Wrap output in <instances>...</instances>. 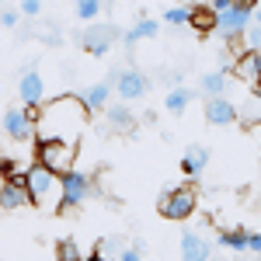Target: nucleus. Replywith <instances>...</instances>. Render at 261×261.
Returning a JSON list of instances; mask_svg holds the SVG:
<instances>
[{
  "instance_id": "obj_1",
  "label": "nucleus",
  "mask_w": 261,
  "mask_h": 261,
  "mask_svg": "<svg viewBox=\"0 0 261 261\" xmlns=\"http://www.w3.org/2000/svg\"><path fill=\"white\" fill-rule=\"evenodd\" d=\"M87 105L84 98L60 94L49 105H42L35 115V140L39 143H77L87 125Z\"/></svg>"
},
{
  "instance_id": "obj_2",
  "label": "nucleus",
  "mask_w": 261,
  "mask_h": 261,
  "mask_svg": "<svg viewBox=\"0 0 261 261\" xmlns=\"http://www.w3.org/2000/svg\"><path fill=\"white\" fill-rule=\"evenodd\" d=\"M28 178V192H32V205H39L42 213H60L63 209V174L49 171L45 164H32L24 167Z\"/></svg>"
},
{
  "instance_id": "obj_3",
  "label": "nucleus",
  "mask_w": 261,
  "mask_h": 261,
  "mask_svg": "<svg viewBox=\"0 0 261 261\" xmlns=\"http://www.w3.org/2000/svg\"><path fill=\"white\" fill-rule=\"evenodd\" d=\"M251 11H254V4H251V0H237L233 7L220 11V24H216V32H220L226 42L247 35V28H251Z\"/></svg>"
},
{
  "instance_id": "obj_4",
  "label": "nucleus",
  "mask_w": 261,
  "mask_h": 261,
  "mask_svg": "<svg viewBox=\"0 0 261 261\" xmlns=\"http://www.w3.org/2000/svg\"><path fill=\"white\" fill-rule=\"evenodd\" d=\"M195 188L192 185H178V188H171V192H164L161 195V216L167 220H188L192 213H195Z\"/></svg>"
},
{
  "instance_id": "obj_5",
  "label": "nucleus",
  "mask_w": 261,
  "mask_h": 261,
  "mask_svg": "<svg viewBox=\"0 0 261 261\" xmlns=\"http://www.w3.org/2000/svg\"><path fill=\"white\" fill-rule=\"evenodd\" d=\"M35 161L45 164L56 174H70L73 171V161H77V143H39Z\"/></svg>"
},
{
  "instance_id": "obj_6",
  "label": "nucleus",
  "mask_w": 261,
  "mask_h": 261,
  "mask_svg": "<svg viewBox=\"0 0 261 261\" xmlns=\"http://www.w3.org/2000/svg\"><path fill=\"white\" fill-rule=\"evenodd\" d=\"M115 39H119V28L115 24H87L81 35H77L81 49H87L91 56H105L115 45Z\"/></svg>"
},
{
  "instance_id": "obj_7",
  "label": "nucleus",
  "mask_w": 261,
  "mask_h": 261,
  "mask_svg": "<svg viewBox=\"0 0 261 261\" xmlns=\"http://www.w3.org/2000/svg\"><path fill=\"white\" fill-rule=\"evenodd\" d=\"M35 115L39 112H32V108H7L4 112V129H7V136L11 140H28V136H35Z\"/></svg>"
},
{
  "instance_id": "obj_8",
  "label": "nucleus",
  "mask_w": 261,
  "mask_h": 261,
  "mask_svg": "<svg viewBox=\"0 0 261 261\" xmlns=\"http://www.w3.org/2000/svg\"><path fill=\"white\" fill-rule=\"evenodd\" d=\"M108 84H115V91H119L125 101H136L150 91V81L143 77L140 70H115V73L108 77Z\"/></svg>"
},
{
  "instance_id": "obj_9",
  "label": "nucleus",
  "mask_w": 261,
  "mask_h": 261,
  "mask_svg": "<svg viewBox=\"0 0 261 261\" xmlns=\"http://www.w3.org/2000/svg\"><path fill=\"white\" fill-rule=\"evenodd\" d=\"M91 199V178L84 171H70L63 174V209H73V205H84Z\"/></svg>"
},
{
  "instance_id": "obj_10",
  "label": "nucleus",
  "mask_w": 261,
  "mask_h": 261,
  "mask_svg": "<svg viewBox=\"0 0 261 261\" xmlns=\"http://www.w3.org/2000/svg\"><path fill=\"white\" fill-rule=\"evenodd\" d=\"M32 202V192H28V178L24 174H11L0 188V205L4 209H21Z\"/></svg>"
},
{
  "instance_id": "obj_11",
  "label": "nucleus",
  "mask_w": 261,
  "mask_h": 261,
  "mask_svg": "<svg viewBox=\"0 0 261 261\" xmlns=\"http://www.w3.org/2000/svg\"><path fill=\"white\" fill-rule=\"evenodd\" d=\"M181 261H213V244L195 230L181 233Z\"/></svg>"
},
{
  "instance_id": "obj_12",
  "label": "nucleus",
  "mask_w": 261,
  "mask_h": 261,
  "mask_svg": "<svg viewBox=\"0 0 261 261\" xmlns=\"http://www.w3.org/2000/svg\"><path fill=\"white\" fill-rule=\"evenodd\" d=\"M205 119L213 122V125H230V122H237V105L220 94V98H209L205 101Z\"/></svg>"
},
{
  "instance_id": "obj_13",
  "label": "nucleus",
  "mask_w": 261,
  "mask_h": 261,
  "mask_svg": "<svg viewBox=\"0 0 261 261\" xmlns=\"http://www.w3.org/2000/svg\"><path fill=\"white\" fill-rule=\"evenodd\" d=\"M18 94H21V105H28V108H35L42 105V94H45V87H42V77L35 70H28L18 84Z\"/></svg>"
},
{
  "instance_id": "obj_14",
  "label": "nucleus",
  "mask_w": 261,
  "mask_h": 261,
  "mask_svg": "<svg viewBox=\"0 0 261 261\" xmlns=\"http://www.w3.org/2000/svg\"><path fill=\"white\" fill-rule=\"evenodd\" d=\"M233 70H237V77H241L244 84H251V87L261 91V70H258V53H254V49H247L241 60H237Z\"/></svg>"
},
{
  "instance_id": "obj_15",
  "label": "nucleus",
  "mask_w": 261,
  "mask_h": 261,
  "mask_svg": "<svg viewBox=\"0 0 261 261\" xmlns=\"http://www.w3.org/2000/svg\"><path fill=\"white\" fill-rule=\"evenodd\" d=\"M216 24H220V14H216L213 7H202V4H195V7H192V28H195L199 35L216 32Z\"/></svg>"
},
{
  "instance_id": "obj_16",
  "label": "nucleus",
  "mask_w": 261,
  "mask_h": 261,
  "mask_svg": "<svg viewBox=\"0 0 261 261\" xmlns=\"http://www.w3.org/2000/svg\"><path fill=\"white\" fill-rule=\"evenodd\" d=\"M205 164H209V150H205V146H188V150H185V161H181L185 174H195V178H199L202 171H205Z\"/></svg>"
},
{
  "instance_id": "obj_17",
  "label": "nucleus",
  "mask_w": 261,
  "mask_h": 261,
  "mask_svg": "<svg viewBox=\"0 0 261 261\" xmlns=\"http://www.w3.org/2000/svg\"><path fill=\"white\" fill-rule=\"evenodd\" d=\"M216 244L220 247H230V251H251V233L247 230H220L216 233Z\"/></svg>"
},
{
  "instance_id": "obj_18",
  "label": "nucleus",
  "mask_w": 261,
  "mask_h": 261,
  "mask_svg": "<svg viewBox=\"0 0 261 261\" xmlns=\"http://www.w3.org/2000/svg\"><path fill=\"white\" fill-rule=\"evenodd\" d=\"M108 94H112V84L105 81V84H91V87H84V105L91 108V112H98V108H105L108 105Z\"/></svg>"
},
{
  "instance_id": "obj_19",
  "label": "nucleus",
  "mask_w": 261,
  "mask_h": 261,
  "mask_svg": "<svg viewBox=\"0 0 261 261\" xmlns=\"http://www.w3.org/2000/svg\"><path fill=\"white\" fill-rule=\"evenodd\" d=\"M226 87H230V73H226V70H213V73H205V77H202V91H205L209 98L226 94Z\"/></svg>"
},
{
  "instance_id": "obj_20",
  "label": "nucleus",
  "mask_w": 261,
  "mask_h": 261,
  "mask_svg": "<svg viewBox=\"0 0 261 261\" xmlns=\"http://www.w3.org/2000/svg\"><path fill=\"white\" fill-rule=\"evenodd\" d=\"M122 251H125V237H105V241L98 244V251H94V258L98 261H119L122 258Z\"/></svg>"
},
{
  "instance_id": "obj_21",
  "label": "nucleus",
  "mask_w": 261,
  "mask_h": 261,
  "mask_svg": "<svg viewBox=\"0 0 261 261\" xmlns=\"http://www.w3.org/2000/svg\"><path fill=\"white\" fill-rule=\"evenodd\" d=\"M157 32H161V24H157V21H146V18H143V21H136V28H129V32L122 35V42H125V45H136L140 39H153Z\"/></svg>"
},
{
  "instance_id": "obj_22",
  "label": "nucleus",
  "mask_w": 261,
  "mask_h": 261,
  "mask_svg": "<svg viewBox=\"0 0 261 261\" xmlns=\"http://www.w3.org/2000/svg\"><path fill=\"white\" fill-rule=\"evenodd\" d=\"M188 101H192V91H188V87H174V91H167L164 105H167L171 115H181V112L188 108Z\"/></svg>"
},
{
  "instance_id": "obj_23",
  "label": "nucleus",
  "mask_w": 261,
  "mask_h": 261,
  "mask_svg": "<svg viewBox=\"0 0 261 261\" xmlns=\"http://www.w3.org/2000/svg\"><path fill=\"white\" fill-rule=\"evenodd\" d=\"M108 122H112L115 129H129V125H133V115H129L125 105H108Z\"/></svg>"
},
{
  "instance_id": "obj_24",
  "label": "nucleus",
  "mask_w": 261,
  "mask_h": 261,
  "mask_svg": "<svg viewBox=\"0 0 261 261\" xmlns=\"http://www.w3.org/2000/svg\"><path fill=\"white\" fill-rule=\"evenodd\" d=\"M101 11V0H77V18L81 21H94Z\"/></svg>"
},
{
  "instance_id": "obj_25",
  "label": "nucleus",
  "mask_w": 261,
  "mask_h": 261,
  "mask_svg": "<svg viewBox=\"0 0 261 261\" xmlns=\"http://www.w3.org/2000/svg\"><path fill=\"white\" fill-rule=\"evenodd\" d=\"M56 261H84L77 241H60V254H56Z\"/></svg>"
},
{
  "instance_id": "obj_26",
  "label": "nucleus",
  "mask_w": 261,
  "mask_h": 261,
  "mask_svg": "<svg viewBox=\"0 0 261 261\" xmlns=\"http://www.w3.org/2000/svg\"><path fill=\"white\" fill-rule=\"evenodd\" d=\"M164 21H167V24H174V28L192 24V11H188V7H171V11L164 14Z\"/></svg>"
},
{
  "instance_id": "obj_27",
  "label": "nucleus",
  "mask_w": 261,
  "mask_h": 261,
  "mask_svg": "<svg viewBox=\"0 0 261 261\" xmlns=\"http://www.w3.org/2000/svg\"><path fill=\"white\" fill-rule=\"evenodd\" d=\"M143 254H146V247H143V241H136V244H129V247L122 251V258H119V261H140Z\"/></svg>"
},
{
  "instance_id": "obj_28",
  "label": "nucleus",
  "mask_w": 261,
  "mask_h": 261,
  "mask_svg": "<svg viewBox=\"0 0 261 261\" xmlns=\"http://www.w3.org/2000/svg\"><path fill=\"white\" fill-rule=\"evenodd\" d=\"M244 39H247V49H254V53H261V24H251Z\"/></svg>"
},
{
  "instance_id": "obj_29",
  "label": "nucleus",
  "mask_w": 261,
  "mask_h": 261,
  "mask_svg": "<svg viewBox=\"0 0 261 261\" xmlns=\"http://www.w3.org/2000/svg\"><path fill=\"white\" fill-rule=\"evenodd\" d=\"M39 11H42V0H21V14L39 18Z\"/></svg>"
},
{
  "instance_id": "obj_30",
  "label": "nucleus",
  "mask_w": 261,
  "mask_h": 261,
  "mask_svg": "<svg viewBox=\"0 0 261 261\" xmlns=\"http://www.w3.org/2000/svg\"><path fill=\"white\" fill-rule=\"evenodd\" d=\"M0 21H4V28H18V11H14V7H7V11H4V14H0Z\"/></svg>"
},
{
  "instance_id": "obj_31",
  "label": "nucleus",
  "mask_w": 261,
  "mask_h": 261,
  "mask_svg": "<svg viewBox=\"0 0 261 261\" xmlns=\"http://www.w3.org/2000/svg\"><path fill=\"white\" fill-rule=\"evenodd\" d=\"M233 4H237V0H209V7H213L216 14H220V11H226V7H233Z\"/></svg>"
},
{
  "instance_id": "obj_32",
  "label": "nucleus",
  "mask_w": 261,
  "mask_h": 261,
  "mask_svg": "<svg viewBox=\"0 0 261 261\" xmlns=\"http://www.w3.org/2000/svg\"><path fill=\"white\" fill-rule=\"evenodd\" d=\"M251 251L261 254V233H251Z\"/></svg>"
},
{
  "instance_id": "obj_33",
  "label": "nucleus",
  "mask_w": 261,
  "mask_h": 261,
  "mask_svg": "<svg viewBox=\"0 0 261 261\" xmlns=\"http://www.w3.org/2000/svg\"><path fill=\"white\" fill-rule=\"evenodd\" d=\"M254 24H261V11H258V14H254Z\"/></svg>"
},
{
  "instance_id": "obj_34",
  "label": "nucleus",
  "mask_w": 261,
  "mask_h": 261,
  "mask_svg": "<svg viewBox=\"0 0 261 261\" xmlns=\"http://www.w3.org/2000/svg\"><path fill=\"white\" fill-rule=\"evenodd\" d=\"M91 261H98V258H91Z\"/></svg>"
}]
</instances>
